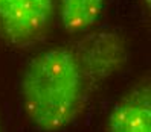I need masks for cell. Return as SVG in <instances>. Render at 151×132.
Masks as SVG:
<instances>
[{"mask_svg": "<svg viewBox=\"0 0 151 132\" xmlns=\"http://www.w3.org/2000/svg\"><path fill=\"white\" fill-rule=\"evenodd\" d=\"M95 91L72 44L38 53L20 81L23 111L43 132H61L76 123Z\"/></svg>", "mask_w": 151, "mask_h": 132, "instance_id": "cell-1", "label": "cell"}, {"mask_svg": "<svg viewBox=\"0 0 151 132\" xmlns=\"http://www.w3.org/2000/svg\"><path fill=\"white\" fill-rule=\"evenodd\" d=\"M55 0H0V40L29 50L44 43L55 26Z\"/></svg>", "mask_w": 151, "mask_h": 132, "instance_id": "cell-2", "label": "cell"}, {"mask_svg": "<svg viewBox=\"0 0 151 132\" xmlns=\"http://www.w3.org/2000/svg\"><path fill=\"white\" fill-rule=\"evenodd\" d=\"M70 44L95 90L118 75L128 58L125 38L116 31H88Z\"/></svg>", "mask_w": 151, "mask_h": 132, "instance_id": "cell-3", "label": "cell"}, {"mask_svg": "<svg viewBox=\"0 0 151 132\" xmlns=\"http://www.w3.org/2000/svg\"><path fill=\"white\" fill-rule=\"evenodd\" d=\"M107 132H151V87L144 76L125 91L107 119Z\"/></svg>", "mask_w": 151, "mask_h": 132, "instance_id": "cell-4", "label": "cell"}, {"mask_svg": "<svg viewBox=\"0 0 151 132\" xmlns=\"http://www.w3.org/2000/svg\"><path fill=\"white\" fill-rule=\"evenodd\" d=\"M57 17L66 32L83 35L92 31L99 21L105 0H55Z\"/></svg>", "mask_w": 151, "mask_h": 132, "instance_id": "cell-5", "label": "cell"}, {"mask_svg": "<svg viewBox=\"0 0 151 132\" xmlns=\"http://www.w3.org/2000/svg\"><path fill=\"white\" fill-rule=\"evenodd\" d=\"M150 3H151V0H140L142 9H144L145 12H150Z\"/></svg>", "mask_w": 151, "mask_h": 132, "instance_id": "cell-6", "label": "cell"}, {"mask_svg": "<svg viewBox=\"0 0 151 132\" xmlns=\"http://www.w3.org/2000/svg\"><path fill=\"white\" fill-rule=\"evenodd\" d=\"M0 132H3V129H2V121H0Z\"/></svg>", "mask_w": 151, "mask_h": 132, "instance_id": "cell-7", "label": "cell"}]
</instances>
